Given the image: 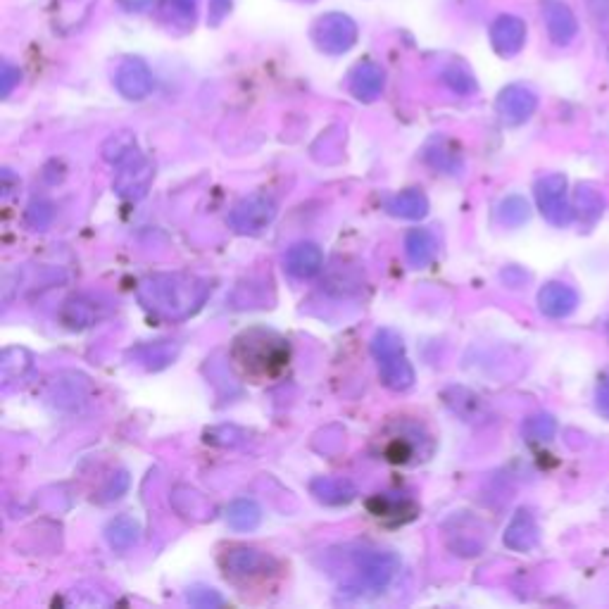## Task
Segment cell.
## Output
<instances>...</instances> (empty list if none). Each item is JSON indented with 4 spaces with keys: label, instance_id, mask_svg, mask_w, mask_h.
<instances>
[{
    "label": "cell",
    "instance_id": "cell-13",
    "mask_svg": "<svg viewBox=\"0 0 609 609\" xmlns=\"http://www.w3.org/2000/svg\"><path fill=\"white\" fill-rule=\"evenodd\" d=\"M117 179H115V191L124 198H141L146 196V191L150 188V181H153L155 172L153 165H150L148 158H143L141 153L136 158H131L124 165H119Z\"/></svg>",
    "mask_w": 609,
    "mask_h": 609
},
{
    "label": "cell",
    "instance_id": "cell-39",
    "mask_svg": "<svg viewBox=\"0 0 609 609\" xmlns=\"http://www.w3.org/2000/svg\"><path fill=\"white\" fill-rule=\"evenodd\" d=\"M231 0H210V24H219L229 15Z\"/></svg>",
    "mask_w": 609,
    "mask_h": 609
},
{
    "label": "cell",
    "instance_id": "cell-33",
    "mask_svg": "<svg viewBox=\"0 0 609 609\" xmlns=\"http://www.w3.org/2000/svg\"><path fill=\"white\" fill-rule=\"evenodd\" d=\"M576 200H579L581 215L590 219V222H595V219L602 215V210H605V198H602V193L590 186H581L579 193H576Z\"/></svg>",
    "mask_w": 609,
    "mask_h": 609
},
{
    "label": "cell",
    "instance_id": "cell-10",
    "mask_svg": "<svg viewBox=\"0 0 609 609\" xmlns=\"http://www.w3.org/2000/svg\"><path fill=\"white\" fill-rule=\"evenodd\" d=\"M367 510L376 521L386 526H403L417 519L419 505L405 495L391 493H376L367 500Z\"/></svg>",
    "mask_w": 609,
    "mask_h": 609
},
{
    "label": "cell",
    "instance_id": "cell-27",
    "mask_svg": "<svg viewBox=\"0 0 609 609\" xmlns=\"http://www.w3.org/2000/svg\"><path fill=\"white\" fill-rule=\"evenodd\" d=\"M141 153L138 150V141L131 131H119V134H112L108 141L103 143V158L110 162V165H124L131 158Z\"/></svg>",
    "mask_w": 609,
    "mask_h": 609
},
{
    "label": "cell",
    "instance_id": "cell-35",
    "mask_svg": "<svg viewBox=\"0 0 609 609\" xmlns=\"http://www.w3.org/2000/svg\"><path fill=\"white\" fill-rule=\"evenodd\" d=\"M127 488H129V474L127 472H119V474H115L112 476V479L105 483V488L103 491H100V502H110V500H117V498H122L124 493H127Z\"/></svg>",
    "mask_w": 609,
    "mask_h": 609
},
{
    "label": "cell",
    "instance_id": "cell-20",
    "mask_svg": "<svg viewBox=\"0 0 609 609\" xmlns=\"http://www.w3.org/2000/svg\"><path fill=\"white\" fill-rule=\"evenodd\" d=\"M505 545L514 552H529L538 545V524L529 510H519L514 514L505 531Z\"/></svg>",
    "mask_w": 609,
    "mask_h": 609
},
{
    "label": "cell",
    "instance_id": "cell-5",
    "mask_svg": "<svg viewBox=\"0 0 609 609\" xmlns=\"http://www.w3.org/2000/svg\"><path fill=\"white\" fill-rule=\"evenodd\" d=\"M350 564L355 569V583L360 593L362 588L381 593V590L388 588L395 571H398V557L374 548H355L350 552Z\"/></svg>",
    "mask_w": 609,
    "mask_h": 609
},
{
    "label": "cell",
    "instance_id": "cell-4",
    "mask_svg": "<svg viewBox=\"0 0 609 609\" xmlns=\"http://www.w3.org/2000/svg\"><path fill=\"white\" fill-rule=\"evenodd\" d=\"M379 445L381 457L395 467H414L431 455L429 436L410 422L388 426L379 436Z\"/></svg>",
    "mask_w": 609,
    "mask_h": 609
},
{
    "label": "cell",
    "instance_id": "cell-1",
    "mask_svg": "<svg viewBox=\"0 0 609 609\" xmlns=\"http://www.w3.org/2000/svg\"><path fill=\"white\" fill-rule=\"evenodd\" d=\"M212 286L191 274H153L138 284V300L153 315L188 319L207 303Z\"/></svg>",
    "mask_w": 609,
    "mask_h": 609
},
{
    "label": "cell",
    "instance_id": "cell-31",
    "mask_svg": "<svg viewBox=\"0 0 609 609\" xmlns=\"http://www.w3.org/2000/svg\"><path fill=\"white\" fill-rule=\"evenodd\" d=\"M555 433H557V422L550 417V414H536V417L526 419L524 424V436L526 441L531 443L550 441Z\"/></svg>",
    "mask_w": 609,
    "mask_h": 609
},
{
    "label": "cell",
    "instance_id": "cell-37",
    "mask_svg": "<svg viewBox=\"0 0 609 609\" xmlns=\"http://www.w3.org/2000/svg\"><path fill=\"white\" fill-rule=\"evenodd\" d=\"M595 407L602 417L609 419V369L600 376L598 388H595Z\"/></svg>",
    "mask_w": 609,
    "mask_h": 609
},
{
    "label": "cell",
    "instance_id": "cell-15",
    "mask_svg": "<svg viewBox=\"0 0 609 609\" xmlns=\"http://www.w3.org/2000/svg\"><path fill=\"white\" fill-rule=\"evenodd\" d=\"M579 307V293L562 281H550L538 291V310L550 319H564L574 315Z\"/></svg>",
    "mask_w": 609,
    "mask_h": 609
},
{
    "label": "cell",
    "instance_id": "cell-9",
    "mask_svg": "<svg viewBox=\"0 0 609 609\" xmlns=\"http://www.w3.org/2000/svg\"><path fill=\"white\" fill-rule=\"evenodd\" d=\"M276 219V205L274 200L265 196V193H253V196L243 198L234 210H231L229 222L238 234L257 236L272 226Z\"/></svg>",
    "mask_w": 609,
    "mask_h": 609
},
{
    "label": "cell",
    "instance_id": "cell-12",
    "mask_svg": "<svg viewBox=\"0 0 609 609\" xmlns=\"http://www.w3.org/2000/svg\"><path fill=\"white\" fill-rule=\"evenodd\" d=\"M115 86L124 98L143 100L150 91H153V74H150L146 62L138 58H129L117 67Z\"/></svg>",
    "mask_w": 609,
    "mask_h": 609
},
{
    "label": "cell",
    "instance_id": "cell-14",
    "mask_svg": "<svg viewBox=\"0 0 609 609\" xmlns=\"http://www.w3.org/2000/svg\"><path fill=\"white\" fill-rule=\"evenodd\" d=\"M543 17H545V27H548V36L555 46H569L571 41L576 39L579 34V22H576V15L571 12V8L562 0H545L543 5Z\"/></svg>",
    "mask_w": 609,
    "mask_h": 609
},
{
    "label": "cell",
    "instance_id": "cell-7",
    "mask_svg": "<svg viewBox=\"0 0 609 609\" xmlns=\"http://www.w3.org/2000/svg\"><path fill=\"white\" fill-rule=\"evenodd\" d=\"M315 46L326 55H343L355 46L357 24L343 12H329L322 15L312 27Z\"/></svg>",
    "mask_w": 609,
    "mask_h": 609
},
{
    "label": "cell",
    "instance_id": "cell-40",
    "mask_svg": "<svg viewBox=\"0 0 609 609\" xmlns=\"http://www.w3.org/2000/svg\"><path fill=\"white\" fill-rule=\"evenodd\" d=\"M590 8H593L595 15H607L609 0H590Z\"/></svg>",
    "mask_w": 609,
    "mask_h": 609
},
{
    "label": "cell",
    "instance_id": "cell-24",
    "mask_svg": "<svg viewBox=\"0 0 609 609\" xmlns=\"http://www.w3.org/2000/svg\"><path fill=\"white\" fill-rule=\"evenodd\" d=\"M424 160L433 169H441V172L448 174H457L462 169L460 150L452 146L448 138H433L429 146L424 148Z\"/></svg>",
    "mask_w": 609,
    "mask_h": 609
},
{
    "label": "cell",
    "instance_id": "cell-19",
    "mask_svg": "<svg viewBox=\"0 0 609 609\" xmlns=\"http://www.w3.org/2000/svg\"><path fill=\"white\" fill-rule=\"evenodd\" d=\"M384 69L379 65H374V62H360L353 72H350L348 79V89L357 100H362V103H372L381 96V91H384Z\"/></svg>",
    "mask_w": 609,
    "mask_h": 609
},
{
    "label": "cell",
    "instance_id": "cell-29",
    "mask_svg": "<svg viewBox=\"0 0 609 609\" xmlns=\"http://www.w3.org/2000/svg\"><path fill=\"white\" fill-rule=\"evenodd\" d=\"M177 353H179L177 345L153 343V345H143V348H138L136 357L141 362H146L148 369H162V367H167L174 357H177Z\"/></svg>",
    "mask_w": 609,
    "mask_h": 609
},
{
    "label": "cell",
    "instance_id": "cell-23",
    "mask_svg": "<svg viewBox=\"0 0 609 609\" xmlns=\"http://www.w3.org/2000/svg\"><path fill=\"white\" fill-rule=\"evenodd\" d=\"M386 210L400 219H422L429 215V198L417 188H410V191H400L398 196L388 200Z\"/></svg>",
    "mask_w": 609,
    "mask_h": 609
},
{
    "label": "cell",
    "instance_id": "cell-41",
    "mask_svg": "<svg viewBox=\"0 0 609 609\" xmlns=\"http://www.w3.org/2000/svg\"><path fill=\"white\" fill-rule=\"evenodd\" d=\"M150 3H153V0H124V5H127V8H134V10L146 8V5H150Z\"/></svg>",
    "mask_w": 609,
    "mask_h": 609
},
{
    "label": "cell",
    "instance_id": "cell-26",
    "mask_svg": "<svg viewBox=\"0 0 609 609\" xmlns=\"http://www.w3.org/2000/svg\"><path fill=\"white\" fill-rule=\"evenodd\" d=\"M226 521L234 531H255L262 521V510L255 500L238 498L226 510Z\"/></svg>",
    "mask_w": 609,
    "mask_h": 609
},
{
    "label": "cell",
    "instance_id": "cell-25",
    "mask_svg": "<svg viewBox=\"0 0 609 609\" xmlns=\"http://www.w3.org/2000/svg\"><path fill=\"white\" fill-rule=\"evenodd\" d=\"M105 538L115 550H129L141 538V524L131 514H122V517L110 521L108 529H105Z\"/></svg>",
    "mask_w": 609,
    "mask_h": 609
},
{
    "label": "cell",
    "instance_id": "cell-34",
    "mask_svg": "<svg viewBox=\"0 0 609 609\" xmlns=\"http://www.w3.org/2000/svg\"><path fill=\"white\" fill-rule=\"evenodd\" d=\"M186 600L191 602L193 607H222L224 605L222 595H219L215 588H207V586L188 588Z\"/></svg>",
    "mask_w": 609,
    "mask_h": 609
},
{
    "label": "cell",
    "instance_id": "cell-6",
    "mask_svg": "<svg viewBox=\"0 0 609 609\" xmlns=\"http://www.w3.org/2000/svg\"><path fill=\"white\" fill-rule=\"evenodd\" d=\"M219 567H222L224 576L231 583L248 586V583L253 581L267 579V576L276 569V562L267 555V552L238 545V548L226 550L224 555L219 557Z\"/></svg>",
    "mask_w": 609,
    "mask_h": 609
},
{
    "label": "cell",
    "instance_id": "cell-8",
    "mask_svg": "<svg viewBox=\"0 0 609 609\" xmlns=\"http://www.w3.org/2000/svg\"><path fill=\"white\" fill-rule=\"evenodd\" d=\"M536 203L541 215L552 226H569L574 219V207L569 203L567 179L562 174H548L536 184Z\"/></svg>",
    "mask_w": 609,
    "mask_h": 609
},
{
    "label": "cell",
    "instance_id": "cell-17",
    "mask_svg": "<svg viewBox=\"0 0 609 609\" xmlns=\"http://www.w3.org/2000/svg\"><path fill=\"white\" fill-rule=\"evenodd\" d=\"M526 24L517 15H500L491 27V43L502 58H512L524 48Z\"/></svg>",
    "mask_w": 609,
    "mask_h": 609
},
{
    "label": "cell",
    "instance_id": "cell-2",
    "mask_svg": "<svg viewBox=\"0 0 609 609\" xmlns=\"http://www.w3.org/2000/svg\"><path fill=\"white\" fill-rule=\"evenodd\" d=\"M231 360L246 379L272 381L288 367L291 350L288 341L269 329H248L234 338Z\"/></svg>",
    "mask_w": 609,
    "mask_h": 609
},
{
    "label": "cell",
    "instance_id": "cell-18",
    "mask_svg": "<svg viewBox=\"0 0 609 609\" xmlns=\"http://www.w3.org/2000/svg\"><path fill=\"white\" fill-rule=\"evenodd\" d=\"M324 267V253L317 243L303 241L295 243V246L286 253V269L288 274L295 276V279H312L322 272Z\"/></svg>",
    "mask_w": 609,
    "mask_h": 609
},
{
    "label": "cell",
    "instance_id": "cell-16",
    "mask_svg": "<svg viewBox=\"0 0 609 609\" xmlns=\"http://www.w3.org/2000/svg\"><path fill=\"white\" fill-rule=\"evenodd\" d=\"M110 303H105L103 298H93V295H77V298L67 300L65 307H62V322L72 329H86V326H93L100 322L105 315L110 312Z\"/></svg>",
    "mask_w": 609,
    "mask_h": 609
},
{
    "label": "cell",
    "instance_id": "cell-36",
    "mask_svg": "<svg viewBox=\"0 0 609 609\" xmlns=\"http://www.w3.org/2000/svg\"><path fill=\"white\" fill-rule=\"evenodd\" d=\"M20 79H22L20 69L12 67L10 62H3V67H0V93H3V98L10 96L12 89L20 84Z\"/></svg>",
    "mask_w": 609,
    "mask_h": 609
},
{
    "label": "cell",
    "instance_id": "cell-11",
    "mask_svg": "<svg viewBox=\"0 0 609 609\" xmlns=\"http://www.w3.org/2000/svg\"><path fill=\"white\" fill-rule=\"evenodd\" d=\"M538 108V96L526 86H507L500 91L495 110L507 127H519V124L529 122L533 112Z\"/></svg>",
    "mask_w": 609,
    "mask_h": 609
},
{
    "label": "cell",
    "instance_id": "cell-22",
    "mask_svg": "<svg viewBox=\"0 0 609 609\" xmlns=\"http://www.w3.org/2000/svg\"><path fill=\"white\" fill-rule=\"evenodd\" d=\"M405 255L412 267L424 269L436 255V238L429 229H410L405 236Z\"/></svg>",
    "mask_w": 609,
    "mask_h": 609
},
{
    "label": "cell",
    "instance_id": "cell-3",
    "mask_svg": "<svg viewBox=\"0 0 609 609\" xmlns=\"http://www.w3.org/2000/svg\"><path fill=\"white\" fill-rule=\"evenodd\" d=\"M372 353L376 364H379L381 384L398 393L410 391L414 386V369L412 362L407 360L405 343L398 331L393 329L376 331L372 341Z\"/></svg>",
    "mask_w": 609,
    "mask_h": 609
},
{
    "label": "cell",
    "instance_id": "cell-28",
    "mask_svg": "<svg viewBox=\"0 0 609 609\" xmlns=\"http://www.w3.org/2000/svg\"><path fill=\"white\" fill-rule=\"evenodd\" d=\"M529 217H531V207L521 196H507L498 205V222L502 226L517 229V226L529 222Z\"/></svg>",
    "mask_w": 609,
    "mask_h": 609
},
{
    "label": "cell",
    "instance_id": "cell-38",
    "mask_svg": "<svg viewBox=\"0 0 609 609\" xmlns=\"http://www.w3.org/2000/svg\"><path fill=\"white\" fill-rule=\"evenodd\" d=\"M27 217L36 229H43V226H48L50 219H53V210H50L48 203H31Z\"/></svg>",
    "mask_w": 609,
    "mask_h": 609
},
{
    "label": "cell",
    "instance_id": "cell-30",
    "mask_svg": "<svg viewBox=\"0 0 609 609\" xmlns=\"http://www.w3.org/2000/svg\"><path fill=\"white\" fill-rule=\"evenodd\" d=\"M165 15L177 27H193L198 15V0H167Z\"/></svg>",
    "mask_w": 609,
    "mask_h": 609
},
{
    "label": "cell",
    "instance_id": "cell-21",
    "mask_svg": "<svg viewBox=\"0 0 609 609\" xmlns=\"http://www.w3.org/2000/svg\"><path fill=\"white\" fill-rule=\"evenodd\" d=\"M310 491L319 502L331 507L348 505L357 495V488L348 479H331V476H319L310 483Z\"/></svg>",
    "mask_w": 609,
    "mask_h": 609
},
{
    "label": "cell",
    "instance_id": "cell-32",
    "mask_svg": "<svg viewBox=\"0 0 609 609\" xmlns=\"http://www.w3.org/2000/svg\"><path fill=\"white\" fill-rule=\"evenodd\" d=\"M443 81H445V86H448V89L460 93V96H469V93L476 91V79L472 77V72H469V69L464 65L445 67Z\"/></svg>",
    "mask_w": 609,
    "mask_h": 609
}]
</instances>
